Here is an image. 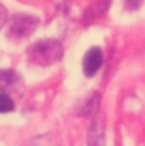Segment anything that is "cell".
<instances>
[{"label": "cell", "instance_id": "obj_1", "mask_svg": "<svg viewBox=\"0 0 145 146\" xmlns=\"http://www.w3.org/2000/svg\"><path fill=\"white\" fill-rule=\"evenodd\" d=\"M29 55L39 65H51L63 58V47L55 40H40L30 47Z\"/></svg>", "mask_w": 145, "mask_h": 146}, {"label": "cell", "instance_id": "obj_2", "mask_svg": "<svg viewBox=\"0 0 145 146\" xmlns=\"http://www.w3.org/2000/svg\"><path fill=\"white\" fill-rule=\"evenodd\" d=\"M39 20L29 14H16L9 26V34L14 38L29 37L37 27Z\"/></svg>", "mask_w": 145, "mask_h": 146}, {"label": "cell", "instance_id": "obj_3", "mask_svg": "<svg viewBox=\"0 0 145 146\" xmlns=\"http://www.w3.org/2000/svg\"><path fill=\"white\" fill-rule=\"evenodd\" d=\"M101 65H102V51L98 47L90 48L86 52L84 61H83V70H84L86 77L96 75Z\"/></svg>", "mask_w": 145, "mask_h": 146}, {"label": "cell", "instance_id": "obj_4", "mask_svg": "<svg viewBox=\"0 0 145 146\" xmlns=\"http://www.w3.org/2000/svg\"><path fill=\"white\" fill-rule=\"evenodd\" d=\"M21 85V78L13 70H0V90L3 92L17 91Z\"/></svg>", "mask_w": 145, "mask_h": 146}, {"label": "cell", "instance_id": "obj_5", "mask_svg": "<svg viewBox=\"0 0 145 146\" xmlns=\"http://www.w3.org/2000/svg\"><path fill=\"white\" fill-rule=\"evenodd\" d=\"M88 146H104V129L94 123L88 133Z\"/></svg>", "mask_w": 145, "mask_h": 146}, {"label": "cell", "instance_id": "obj_6", "mask_svg": "<svg viewBox=\"0 0 145 146\" xmlns=\"http://www.w3.org/2000/svg\"><path fill=\"white\" fill-rule=\"evenodd\" d=\"M13 108H14L13 99L7 94H0V113H7L13 111Z\"/></svg>", "mask_w": 145, "mask_h": 146}, {"label": "cell", "instance_id": "obj_7", "mask_svg": "<svg viewBox=\"0 0 145 146\" xmlns=\"http://www.w3.org/2000/svg\"><path fill=\"white\" fill-rule=\"evenodd\" d=\"M124 4L127 10H135L142 4V0H124Z\"/></svg>", "mask_w": 145, "mask_h": 146}]
</instances>
